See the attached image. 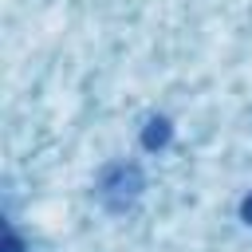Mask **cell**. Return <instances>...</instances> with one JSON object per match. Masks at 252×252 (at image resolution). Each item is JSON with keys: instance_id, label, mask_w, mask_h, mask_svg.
Masks as SVG:
<instances>
[{"instance_id": "1", "label": "cell", "mask_w": 252, "mask_h": 252, "mask_svg": "<svg viewBox=\"0 0 252 252\" xmlns=\"http://www.w3.org/2000/svg\"><path fill=\"white\" fill-rule=\"evenodd\" d=\"M142 193V169L138 165H110L102 177H98V197L106 209H126L134 197Z\"/></svg>"}, {"instance_id": "2", "label": "cell", "mask_w": 252, "mask_h": 252, "mask_svg": "<svg viewBox=\"0 0 252 252\" xmlns=\"http://www.w3.org/2000/svg\"><path fill=\"white\" fill-rule=\"evenodd\" d=\"M169 134H173V130H169V118H150V122H146V134H142V146H146V150H158V146L169 142Z\"/></svg>"}, {"instance_id": "3", "label": "cell", "mask_w": 252, "mask_h": 252, "mask_svg": "<svg viewBox=\"0 0 252 252\" xmlns=\"http://www.w3.org/2000/svg\"><path fill=\"white\" fill-rule=\"evenodd\" d=\"M240 217H244V220H248V224H252V193H248V197H244V201H240Z\"/></svg>"}]
</instances>
